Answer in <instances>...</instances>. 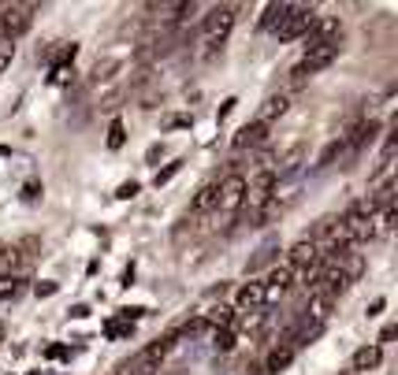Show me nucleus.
<instances>
[{"label": "nucleus", "instance_id": "1a4fd4ad", "mask_svg": "<svg viewBox=\"0 0 398 375\" xmlns=\"http://www.w3.org/2000/svg\"><path fill=\"white\" fill-rule=\"evenodd\" d=\"M290 104H294V93H287V90H276V93H268L264 104L257 108V123H264V126H272L276 119H283V115L290 112Z\"/></svg>", "mask_w": 398, "mask_h": 375}, {"label": "nucleus", "instance_id": "6e6552de", "mask_svg": "<svg viewBox=\"0 0 398 375\" xmlns=\"http://www.w3.org/2000/svg\"><path fill=\"white\" fill-rule=\"evenodd\" d=\"M294 283H298V275H294V267L290 264H276L272 272L264 275V305H272V301H279V297H287L290 290H294Z\"/></svg>", "mask_w": 398, "mask_h": 375}, {"label": "nucleus", "instance_id": "c85d7f7f", "mask_svg": "<svg viewBox=\"0 0 398 375\" xmlns=\"http://www.w3.org/2000/svg\"><path fill=\"white\" fill-rule=\"evenodd\" d=\"M160 156H164V145H153V149H149V164H157Z\"/></svg>", "mask_w": 398, "mask_h": 375}, {"label": "nucleus", "instance_id": "f03ea898", "mask_svg": "<svg viewBox=\"0 0 398 375\" xmlns=\"http://www.w3.org/2000/svg\"><path fill=\"white\" fill-rule=\"evenodd\" d=\"M324 45H342V19L339 15H317V23L305 30V38H302L305 52L324 49Z\"/></svg>", "mask_w": 398, "mask_h": 375}, {"label": "nucleus", "instance_id": "4be33fe9", "mask_svg": "<svg viewBox=\"0 0 398 375\" xmlns=\"http://www.w3.org/2000/svg\"><path fill=\"white\" fill-rule=\"evenodd\" d=\"M123 142H127L123 123H120V119H112V126H109V149H123Z\"/></svg>", "mask_w": 398, "mask_h": 375}, {"label": "nucleus", "instance_id": "ddd939ff", "mask_svg": "<svg viewBox=\"0 0 398 375\" xmlns=\"http://www.w3.org/2000/svg\"><path fill=\"white\" fill-rule=\"evenodd\" d=\"M216 186H220V178H212V182H205V186L198 190V197H193V205H190V216L193 219L216 212Z\"/></svg>", "mask_w": 398, "mask_h": 375}, {"label": "nucleus", "instance_id": "7ed1b4c3", "mask_svg": "<svg viewBox=\"0 0 398 375\" xmlns=\"http://www.w3.org/2000/svg\"><path fill=\"white\" fill-rule=\"evenodd\" d=\"M38 4H0V30H4L12 41H19L34 23Z\"/></svg>", "mask_w": 398, "mask_h": 375}, {"label": "nucleus", "instance_id": "f3484780", "mask_svg": "<svg viewBox=\"0 0 398 375\" xmlns=\"http://www.w3.org/2000/svg\"><path fill=\"white\" fill-rule=\"evenodd\" d=\"M123 93H127V85H120V82L109 85V90L97 97V108H101V112H116V108H120V101H123Z\"/></svg>", "mask_w": 398, "mask_h": 375}, {"label": "nucleus", "instance_id": "393cba45", "mask_svg": "<svg viewBox=\"0 0 398 375\" xmlns=\"http://www.w3.org/2000/svg\"><path fill=\"white\" fill-rule=\"evenodd\" d=\"M179 126H190V115H168L164 131H179Z\"/></svg>", "mask_w": 398, "mask_h": 375}, {"label": "nucleus", "instance_id": "9b49d317", "mask_svg": "<svg viewBox=\"0 0 398 375\" xmlns=\"http://www.w3.org/2000/svg\"><path fill=\"white\" fill-rule=\"evenodd\" d=\"M290 8H294V4H287V0H276V4H264L261 19H257V30H264V34H276V30L287 23Z\"/></svg>", "mask_w": 398, "mask_h": 375}, {"label": "nucleus", "instance_id": "f257e3e1", "mask_svg": "<svg viewBox=\"0 0 398 375\" xmlns=\"http://www.w3.org/2000/svg\"><path fill=\"white\" fill-rule=\"evenodd\" d=\"M339 52H342V45H324V49L305 52V56H302V60L294 63V67L287 71V85H283V90H287V93H298V90H302V85H305L309 78H317L320 71H328L331 63L339 60Z\"/></svg>", "mask_w": 398, "mask_h": 375}, {"label": "nucleus", "instance_id": "a878e982", "mask_svg": "<svg viewBox=\"0 0 398 375\" xmlns=\"http://www.w3.org/2000/svg\"><path fill=\"white\" fill-rule=\"evenodd\" d=\"M134 194H138V182H134V178H131V182H123V186L116 190V197H120V201H131Z\"/></svg>", "mask_w": 398, "mask_h": 375}, {"label": "nucleus", "instance_id": "423d86ee", "mask_svg": "<svg viewBox=\"0 0 398 375\" xmlns=\"http://www.w3.org/2000/svg\"><path fill=\"white\" fill-rule=\"evenodd\" d=\"M242 197H246V178L239 171H228L216 186V212H239Z\"/></svg>", "mask_w": 398, "mask_h": 375}, {"label": "nucleus", "instance_id": "cd10ccee", "mask_svg": "<svg viewBox=\"0 0 398 375\" xmlns=\"http://www.w3.org/2000/svg\"><path fill=\"white\" fill-rule=\"evenodd\" d=\"M395 331H398L395 324H387V327H383V335H380V346H383V342H391V338H395Z\"/></svg>", "mask_w": 398, "mask_h": 375}, {"label": "nucleus", "instance_id": "dca6fc26", "mask_svg": "<svg viewBox=\"0 0 398 375\" xmlns=\"http://www.w3.org/2000/svg\"><path fill=\"white\" fill-rule=\"evenodd\" d=\"M380 360H383V349H380V346H361L358 353H353L350 368H353V372H372Z\"/></svg>", "mask_w": 398, "mask_h": 375}, {"label": "nucleus", "instance_id": "4468645a", "mask_svg": "<svg viewBox=\"0 0 398 375\" xmlns=\"http://www.w3.org/2000/svg\"><path fill=\"white\" fill-rule=\"evenodd\" d=\"M331 308H335V301H331V297H324V294H309L302 316L317 319V324H328V319H331Z\"/></svg>", "mask_w": 398, "mask_h": 375}, {"label": "nucleus", "instance_id": "39448f33", "mask_svg": "<svg viewBox=\"0 0 398 375\" xmlns=\"http://www.w3.org/2000/svg\"><path fill=\"white\" fill-rule=\"evenodd\" d=\"M239 12H242L239 4H216V8H209V15L201 19V38H228L231 26H234V19H239Z\"/></svg>", "mask_w": 398, "mask_h": 375}, {"label": "nucleus", "instance_id": "5701e85b", "mask_svg": "<svg viewBox=\"0 0 398 375\" xmlns=\"http://www.w3.org/2000/svg\"><path fill=\"white\" fill-rule=\"evenodd\" d=\"M182 171V160H171V164L164 167V171H157V186H164V182H171Z\"/></svg>", "mask_w": 398, "mask_h": 375}, {"label": "nucleus", "instance_id": "b1692460", "mask_svg": "<svg viewBox=\"0 0 398 375\" xmlns=\"http://www.w3.org/2000/svg\"><path fill=\"white\" fill-rule=\"evenodd\" d=\"M104 331H109V338H120V335H131L134 324H120V319H112V324L104 327Z\"/></svg>", "mask_w": 398, "mask_h": 375}, {"label": "nucleus", "instance_id": "0eeeda50", "mask_svg": "<svg viewBox=\"0 0 398 375\" xmlns=\"http://www.w3.org/2000/svg\"><path fill=\"white\" fill-rule=\"evenodd\" d=\"M268 138H272V126H264V123L250 119V123H242L239 131H234L231 149H234V153H257V149H264V145H268Z\"/></svg>", "mask_w": 398, "mask_h": 375}, {"label": "nucleus", "instance_id": "aec40b11", "mask_svg": "<svg viewBox=\"0 0 398 375\" xmlns=\"http://www.w3.org/2000/svg\"><path fill=\"white\" fill-rule=\"evenodd\" d=\"M26 290V278L15 275V278H0V301H8V297H19Z\"/></svg>", "mask_w": 398, "mask_h": 375}, {"label": "nucleus", "instance_id": "6ab92c4d", "mask_svg": "<svg viewBox=\"0 0 398 375\" xmlns=\"http://www.w3.org/2000/svg\"><path fill=\"white\" fill-rule=\"evenodd\" d=\"M160 104H164V93H160V82H157V85H149V90H142V93H138V108L153 112V108H160Z\"/></svg>", "mask_w": 398, "mask_h": 375}, {"label": "nucleus", "instance_id": "bb28decb", "mask_svg": "<svg viewBox=\"0 0 398 375\" xmlns=\"http://www.w3.org/2000/svg\"><path fill=\"white\" fill-rule=\"evenodd\" d=\"M45 357L60 360V357H67V349H63V346H49V349H45Z\"/></svg>", "mask_w": 398, "mask_h": 375}, {"label": "nucleus", "instance_id": "20e7f679", "mask_svg": "<svg viewBox=\"0 0 398 375\" xmlns=\"http://www.w3.org/2000/svg\"><path fill=\"white\" fill-rule=\"evenodd\" d=\"M317 23V8L313 4H294L290 8V15H287V23L276 30V41H302L305 38V30Z\"/></svg>", "mask_w": 398, "mask_h": 375}, {"label": "nucleus", "instance_id": "f8f14e48", "mask_svg": "<svg viewBox=\"0 0 398 375\" xmlns=\"http://www.w3.org/2000/svg\"><path fill=\"white\" fill-rule=\"evenodd\" d=\"M298 353L287 346V342H276L272 349H268V357H264V364H261V372L264 375H279V372H287L290 368V360H294Z\"/></svg>", "mask_w": 398, "mask_h": 375}, {"label": "nucleus", "instance_id": "c756f323", "mask_svg": "<svg viewBox=\"0 0 398 375\" xmlns=\"http://www.w3.org/2000/svg\"><path fill=\"white\" fill-rule=\"evenodd\" d=\"M383 312V297H376V301L369 305V316H380Z\"/></svg>", "mask_w": 398, "mask_h": 375}, {"label": "nucleus", "instance_id": "412c9836", "mask_svg": "<svg viewBox=\"0 0 398 375\" xmlns=\"http://www.w3.org/2000/svg\"><path fill=\"white\" fill-rule=\"evenodd\" d=\"M276 256H279V245H264V249L250 260V272H261L264 264H272V260H276Z\"/></svg>", "mask_w": 398, "mask_h": 375}, {"label": "nucleus", "instance_id": "a211bd4d", "mask_svg": "<svg viewBox=\"0 0 398 375\" xmlns=\"http://www.w3.org/2000/svg\"><path fill=\"white\" fill-rule=\"evenodd\" d=\"M212 349L216 353H234V327H212Z\"/></svg>", "mask_w": 398, "mask_h": 375}, {"label": "nucleus", "instance_id": "9d476101", "mask_svg": "<svg viewBox=\"0 0 398 375\" xmlns=\"http://www.w3.org/2000/svg\"><path fill=\"white\" fill-rule=\"evenodd\" d=\"M264 308V286L257 283V278H250V283H242L239 290H234V312H261Z\"/></svg>", "mask_w": 398, "mask_h": 375}, {"label": "nucleus", "instance_id": "2eb2a0df", "mask_svg": "<svg viewBox=\"0 0 398 375\" xmlns=\"http://www.w3.org/2000/svg\"><path fill=\"white\" fill-rule=\"evenodd\" d=\"M342 156H347V138H331V142L324 145V153H320L317 156V164H313V171H324V167H331V164H335V160H342Z\"/></svg>", "mask_w": 398, "mask_h": 375}]
</instances>
